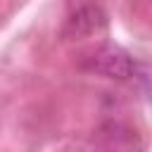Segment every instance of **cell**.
<instances>
[{
    "label": "cell",
    "instance_id": "1",
    "mask_svg": "<svg viewBox=\"0 0 152 152\" xmlns=\"http://www.w3.org/2000/svg\"><path fill=\"white\" fill-rule=\"evenodd\" d=\"M78 66L88 74L112 78V81H133L140 76V64L135 62V57L114 43H102L93 48L81 57Z\"/></svg>",
    "mask_w": 152,
    "mask_h": 152
},
{
    "label": "cell",
    "instance_id": "2",
    "mask_svg": "<svg viewBox=\"0 0 152 152\" xmlns=\"http://www.w3.org/2000/svg\"><path fill=\"white\" fill-rule=\"evenodd\" d=\"M104 28H107V12L95 0H78L71 2L59 33L64 40H83L100 36Z\"/></svg>",
    "mask_w": 152,
    "mask_h": 152
},
{
    "label": "cell",
    "instance_id": "3",
    "mask_svg": "<svg viewBox=\"0 0 152 152\" xmlns=\"http://www.w3.org/2000/svg\"><path fill=\"white\" fill-rule=\"evenodd\" d=\"M97 133H100L104 147H138L140 145L135 140V131L128 128V126H124L121 121H109Z\"/></svg>",
    "mask_w": 152,
    "mask_h": 152
}]
</instances>
